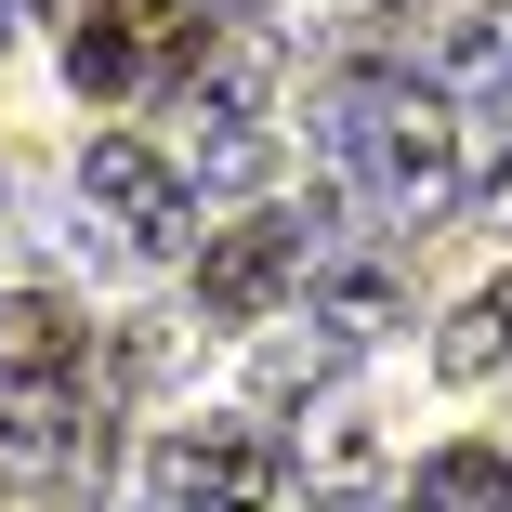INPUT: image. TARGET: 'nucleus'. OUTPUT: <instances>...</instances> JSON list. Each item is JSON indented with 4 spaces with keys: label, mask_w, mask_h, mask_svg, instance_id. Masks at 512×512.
Masks as SVG:
<instances>
[{
    "label": "nucleus",
    "mask_w": 512,
    "mask_h": 512,
    "mask_svg": "<svg viewBox=\"0 0 512 512\" xmlns=\"http://www.w3.org/2000/svg\"><path fill=\"white\" fill-rule=\"evenodd\" d=\"M302 132H316V158L342 171V197H355L368 224L421 237V224L460 211V119H447L434 79H407V66H342Z\"/></svg>",
    "instance_id": "nucleus-1"
},
{
    "label": "nucleus",
    "mask_w": 512,
    "mask_h": 512,
    "mask_svg": "<svg viewBox=\"0 0 512 512\" xmlns=\"http://www.w3.org/2000/svg\"><path fill=\"white\" fill-rule=\"evenodd\" d=\"M106 473H119V447H106V394H92V368H79V381H40V394H0V499L79 512V499H106Z\"/></svg>",
    "instance_id": "nucleus-2"
},
{
    "label": "nucleus",
    "mask_w": 512,
    "mask_h": 512,
    "mask_svg": "<svg viewBox=\"0 0 512 512\" xmlns=\"http://www.w3.org/2000/svg\"><path fill=\"white\" fill-rule=\"evenodd\" d=\"M211 27H237V0H79L66 79L92 92V106H132L158 66H197V40H211Z\"/></svg>",
    "instance_id": "nucleus-3"
},
{
    "label": "nucleus",
    "mask_w": 512,
    "mask_h": 512,
    "mask_svg": "<svg viewBox=\"0 0 512 512\" xmlns=\"http://www.w3.org/2000/svg\"><path fill=\"white\" fill-rule=\"evenodd\" d=\"M329 197L316 211H250V224H224L211 250H197V316L211 329H250V316H276V302H302V276L329 263Z\"/></svg>",
    "instance_id": "nucleus-4"
},
{
    "label": "nucleus",
    "mask_w": 512,
    "mask_h": 512,
    "mask_svg": "<svg viewBox=\"0 0 512 512\" xmlns=\"http://www.w3.org/2000/svg\"><path fill=\"white\" fill-rule=\"evenodd\" d=\"M79 197L119 224V250H145V263H171V250H197V197H184V171L158 158V145H132V132H106L79 158Z\"/></svg>",
    "instance_id": "nucleus-5"
},
{
    "label": "nucleus",
    "mask_w": 512,
    "mask_h": 512,
    "mask_svg": "<svg viewBox=\"0 0 512 512\" xmlns=\"http://www.w3.org/2000/svg\"><path fill=\"white\" fill-rule=\"evenodd\" d=\"M276 486H289V460H276L263 434H237V421L158 434V512H263Z\"/></svg>",
    "instance_id": "nucleus-6"
},
{
    "label": "nucleus",
    "mask_w": 512,
    "mask_h": 512,
    "mask_svg": "<svg viewBox=\"0 0 512 512\" xmlns=\"http://www.w3.org/2000/svg\"><path fill=\"white\" fill-rule=\"evenodd\" d=\"M92 368V329L66 316L53 289H0V394H40V381H79Z\"/></svg>",
    "instance_id": "nucleus-7"
},
{
    "label": "nucleus",
    "mask_w": 512,
    "mask_h": 512,
    "mask_svg": "<svg viewBox=\"0 0 512 512\" xmlns=\"http://www.w3.org/2000/svg\"><path fill=\"white\" fill-rule=\"evenodd\" d=\"M394 302H407V263H342V250H329L316 276H302V329H329V342L355 355V342L394 329Z\"/></svg>",
    "instance_id": "nucleus-8"
},
{
    "label": "nucleus",
    "mask_w": 512,
    "mask_h": 512,
    "mask_svg": "<svg viewBox=\"0 0 512 512\" xmlns=\"http://www.w3.org/2000/svg\"><path fill=\"white\" fill-rule=\"evenodd\" d=\"M197 132H184V197L197 184H224V197H250V184H276V132H263V106H184Z\"/></svg>",
    "instance_id": "nucleus-9"
},
{
    "label": "nucleus",
    "mask_w": 512,
    "mask_h": 512,
    "mask_svg": "<svg viewBox=\"0 0 512 512\" xmlns=\"http://www.w3.org/2000/svg\"><path fill=\"white\" fill-rule=\"evenodd\" d=\"M381 512H512V460L499 447H434Z\"/></svg>",
    "instance_id": "nucleus-10"
},
{
    "label": "nucleus",
    "mask_w": 512,
    "mask_h": 512,
    "mask_svg": "<svg viewBox=\"0 0 512 512\" xmlns=\"http://www.w3.org/2000/svg\"><path fill=\"white\" fill-rule=\"evenodd\" d=\"M434 368H447V381H486V368H512V276H499V289H473L460 316H447Z\"/></svg>",
    "instance_id": "nucleus-11"
},
{
    "label": "nucleus",
    "mask_w": 512,
    "mask_h": 512,
    "mask_svg": "<svg viewBox=\"0 0 512 512\" xmlns=\"http://www.w3.org/2000/svg\"><path fill=\"white\" fill-rule=\"evenodd\" d=\"M434 79H447V92H512V14H447Z\"/></svg>",
    "instance_id": "nucleus-12"
},
{
    "label": "nucleus",
    "mask_w": 512,
    "mask_h": 512,
    "mask_svg": "<svg viewBox=\"0 0 512 512\" xmlns=\"http://www.w3.org/2000/svg\"><path fill=\"white\" fill-rule=\"evenodd\" d=\"M368 473H381L368 421H355V407H329V421H316V447H302V486H316V499H368Z\"/></svg>",
    "instance_id": "nucleus-13"
},
{
    "label": "nucleus",
    "mask_w": 512,
    "mask_h": 512,
    "mask_svg": "<svg viewBox=\"0 0 512 512\" xmlns=\"http://www.w3.org/2000/svg\"><path fill=\"white\" fill-rule=\"evenodd\" d=\"M329 368H342V342H329V329H302V342H263V355H250V394L289 407V394H316Z\"/></svg>",
    "instance_id": "nucleus-14"
},
{
    "label": "nucleus",
    "mask_w": 512,
    "mask_h": 512,
    "mask_svg": "<svg viewBox=\"0 0 512 512\" xmlns=\"http://www.w3.org/2000/svg\"><path fill=\"white\" fill-rule=\"evenodd\" d=\"M473 224H486V237H512V119H499V158H486V184H473Z\"/></svg>",
    "instance_id": "nucleus-15"
},
{
    "label": "nucleus",
    "mask_w": 512,
    "mask_h": 512,
    "mask_svg": "<svg viewBox=\"0 0 512 512\" xmlns=\"http://www.w3.org/2000/svg\"><path fill=\"white\" fill-rule=\"evenodd\" d=\"M0 211H14V171H0Z\"/></svg>",
    "instance_id": "nucleus-16"
},
{
    "label": "nucleus",
    "mask_w": 512,
    "mask_h": 512,
    "mask_svg": "<svg viewBox=\"0 0 512 512\" xmlns=\"http://www.w3.org/2000/svg\"><path fill=\"white\" fill-rule=\"evenodd\" d=\"M0 40H14V0H0Z\"/></svg>",
    "instance_id": "nucleus-17"
}]
</instances>
